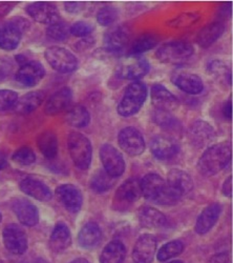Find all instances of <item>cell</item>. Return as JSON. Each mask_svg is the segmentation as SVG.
<instances>
[{"label":"cell","instance_id":"cell-8","mask_svg":"<svg viewBox=\"0 0 233 263\" xmlns=\"http://www.w3.org/2000/svg\"><path fill=\"white\" fill-rule=\"evenodd\" d=\"M131 36V29L125 25L111 28L104 35L105 47L103 52L109 56H118L122 54L124 49L129 46Z\"/></svg>","mask_w":233,"mask_h":263},{"label":"cell","instance_id":"cell-34","mask_svg":"<svg viewBox=\"0 0 233 263\" xmlns=\"http://www.w3.org/2000/svg\"><path fill=\"white\" fill-rule=\"evenodd\" d=\"M126 255L125 246L119 240H114L104 248L100 263H123Z\"/></svg>","mask_w":233,"mask_h":263},{"label":"cell","instance_id":"cell-32","mask_svg":"<svg viewBox=\"0 0 233 263\" xmlns=\"http://www.w3.org/2000/svg\"><path fill=\"white\" fill-rule=\"evenodd\" d=\"M37 146L48 159H54L58 155V139L52 130H45L38 135Z\"/></svg>","mask_w":233,"mask_h":263},{"label":"cell","instance_id":"cell-47","mask_svg":"<svg viewBox=\"0 0 233 263\" xmlns=\"http://www.w3.org/2000/svg\"><path fill=\"white\" fill-rule=\"evenodd\" d=\"M86 8V3H77V2H70L65 4V10L70 14H79Z\"/></svg>","mask_w":233,"mask_h":263},{"label":"cell","instance_id":"cell-40","mask_svg":"<svg viewBox=\"0 0 233 263\" xmlns=\"http://www.w3.org/2000/svg\"><path fill=\"white\" fill-rule=\"evenodd\" d=\"M184 251V243L181 240H173L164 245L158 252V260L165 262L176 256H179Z\"/></svg>","mask_w":233,"mask_h":263},{"label":"cell","instance_id":"cell-58","mask_svg":"<svg viewBox=\"0 0 233 263\" xmlns=\"http://www.w3.org/2000/svg\"><path fill=\"white\" fill-rule=\"evenodd\" d=\"M23 263H32V262H23Z\"/></svg>","mask_w":233,"mask_h":263},{"label":"cell","instance_id":"cell-13","mask_svg":"<svg viewBox=\"0 0 233 263\" xmlns=\"http://www.w3.org/2000/svg\"><path fill=\"white\" fill-rule=\"evenodd\" d=\"M4 243L14 255H23L28 250V237L25 231L15 223L8 224L3 233Z\"/></svg>","mask_w":233,"mask_h":263},{"label":"cell","instance_id":"cell-2","mask_svg":"<svg viewBox=\"0 0 233 263\" xmlns=\"http://www.w3.org/2000/svg\"><path fill=\"white\" fill-rule=\"evenodd\" d=\"M141 194L144 198L163 206H168L172 203L173 194L169 191L166 181L158 174H147L140 181Z\"/></svg>","mask_w":233,"mask_h":263},{"label":"cell","instance_id":"cell-46","mask_svg":"<svg viewBox=\"0 0 233 263\" xmlns=\"http://www.w3.org/2000/svg\"><path fill=\"white\" fill-rule=\"evenodd\" d=\"M96 43V39L91 35L88 37L82 38L80 41H78L75 45V50L77 52H84L88 51L90 49H92L94 47V45Z\"/></svg>","mask_w":233,"mask_h":263},{"label":"cell","instance_id":"cell-26","mask_svg":"<svg viewBox=\"0 0 233 263\" xmlns=\"http://www.w3.org/2000/svg\"><path fill=\"white\" fill-rule=\"evenodd\" d=\"M166 183L182 197L192 192L194 189V180L192 176L187 172L179 168H174L169 172Z\"/></svg>","mask_w":233,"mask_h":263},{"label":"cell","instance_id":"cell-57","mask_svg":"<svg viewBox=\"0 0 233 263\" xmlns=\"http://www.w3.org/2000/svg\"><path fill=\"white\" fill-rule=\"evenodd\" d=\"M2 220H3V216H2V214H0V222H2Z\"/></svg>","mask_w":233,"mask_h":263},{"label":"cell","instance_id":"cell-45","mask_svg":"<svg viewBox=\"0 0 233 263\" xmlns=\"http://www.w3.org/2000/svg\"><path fill=\"white\" fill-rule=\"evenodd\" d=\"M18 98V93L15 91L0 90V112L12 109L15 106Z\"/></svg>","mask_w":233,"mask_h":263},{"label":"cell","instance_id":"cell-33","mask_svg":"<svg viewBox=\"0 0 233 263\" xmlns=\"http://www.w3.org/2000/svg\"><path fill=\"white\" fill-rule=\"evenodd\" d=\"M160 42V37L156 34H143L141 36H139L134 42L133 45L131 46L129 52L130 57H138L148 51L153 50L156 46L159 45Z\"/></svg>","mask_w":233,"mask_h":263},{"label":"cell","instance_id":"cell-15","mask_svg":"<svg viewBox=\"0 0 233 263\" xmlns=\"http://www.w3.org/2000/svg\"><path fill=\"white\" fill-rule=\"evenodd\" d=\"M56 197L59 202L71 214H77L82 208L83 196L74 184H61L56 189Z\"/></svg>","mask_w":233,"mask_h":263},{"label":"cell","instance_id":"cell-31","mask_svg":"<svg viewBox=\"0 0 233 263\" xmlns=\"http://www.w3.org/2000/svg\"><path fill=\"white\" fill-rule=\"evenodd\" d=\"M189 133L195 142L205 144L213 141L217 137L215 127L205 120H196L189 127Z\"/></svg>","mask_w":233,"mask_h":263},{"label":"cell","instance_id":"cell-52","mask_svg":"<svg viewBox=\"0 0 233 263\" xmlns=\"http://www.w3.org/2000/svg\"><path fill=\"white\" fill-rule=\"evenodd\" d=\"M15 59H16V61H17L19 64H21V65H24V64H26L27 62L30 61L29 58H28L25 54H19V55H17V56L15 57Z\"/></svg>","mask_w":233,"mask_h":263},{"label":"cell","instance_id":"cell-29","mask_svg":"<svg viewBox=\"0 0 233 263\" xmlns=\"http://www.w3.org/2000/svg\"><path fill=\"white\" fill-rule=\"evenodd\" d=\"M45 99V93L42 91H32L18 98L15 106L13 107L17 114H31L41 105Z\"/></svg>","mask_w":233,"mask_h":263},{"label":"cell","instance_id":"cell-16","mask_svg":"<svg viewBox=\"0 0 233 263\" xmlns=\"http://www.w3.org/2000/svg\"><path fill=\"white\" fill-rule=\"evenodd\" d=\"M46 76V69L41 62L30 60L26 64L21 65L16 73V81L21 85L32 87L37 85Z\"/></svg>","mask_w":233,"mask_h":263},{"label":"cell","instance_id":"cell-11","mask_svg":"<svg viewBox=\"0 0 233 263\" xmlns=\"http://www.w3.org/2000/svg\"><path fill=\"white\" fill-rule=\"evenodd\" d=\"M26 11L32 19L39 24L51 26L61 21L58 8L53 3H33L26 8Z\"/></svg>","mask_w":233,"mask_h":263},{"label":"cell","instance_id":"cell-39","mask_svg":"<svg viewBox=\"0 0 233 263\" xmlns=\"http://www.w3.org/2000/svg\"><path fill=\"white\" fill-rule=\"evenodd\" d=\"M116 179L117 178L112 177L111 175L108 174L104 170H99L92 177L91 189L98 194L105 193L110 191L112 187H114V185L116 184Z\"/></svg>","mask_w":233,"mask_h":263},{"label":"cell","instance_id":"cell-5","mask_svg":"<svg viewBox=\"0 0 233 263\" xmlns=\"http://www.w3.org/2000/svg\"><path fill=\"white\" fill-rule=\"evenodd\" d=\"M68 149L75 165L82 171L91 166L93 146L90 139L79 132H72L68 136Z\"/></svg>","mask_w":233,"mask_h":263},{"label":"cell","instance_id":"cell-35","mask_svg":"<svg viewBox=\"0 0 233 263\" xmlns=\"http://www.w3.org/2000/svg\"><path fill=\"white\" fill-rule=\"evenodd\" d=\"M67 122L76 128L87 127L91 122V114L89 109L81 104H76L72 106L66 116Z\"/></svg>","mask_w":233,"mask_h":263},{"label":"cell","instance_id":"cell-28","mask_svg":"<svg viewBox=\"0 0 233 263\" xmlns=\"http://www.w3.org/2000/svg\"><path fill=\"white\" fill-rule=\"evenodd\" d=\"M72 243V235L69 227L65 222H57L51 235V249L56 253L65 252Z\"/></svg>","mask_w":233,"mask_h":263},{"label":"cell","instance_id":"cell-41","mask_svg":"<svg viewBox=\"0 0 233 263\" xmlns=\"http://www.w3.org/2000/svg\"><path fill=\"white\" fill-rule=\"evenodd\" d=\"M70 35V27L66 23H63L62 20L49 26L47 29V36L52 41L62 42L67 40Z\"/></svg>","mask_w":233,"mask_h":263},{"label":"cell","instance_id":"cell-54","mask_svg":"<svg viewBox=\"0 0 233 263\" xmlns=\"http://www.w3.org/2000/svg\"><path fill=\"white\" fill-rule=\"evenodd\" d=\"M8 160L6 158V156L3 154V153H0V170H3L7 166Z\"/></svg>","mask_w":233,"mask_h":263},{"label":"cell","instance_id":"cell-6","mask_svg":"<svg viewBox=\"0 0 233 263\" xmlns=\"http://www.w3.org/2000/svg\"><path fill=\"white\" fill-rule=\"evenodd\" d=\"M194 54L195 49L189 42L174 40L163 43L156 52V58L162 63L180 64L189 60Z\"/></svg>","mask_w":233,"mask_h":263},{"label":"cell","instance_id":"cell-3","mask_svg":"<svg viewBox=\"0 0 233 263\" xmlns=\"http://www.w3.org/2000/svg\"><path fill=\"white\" fill-rule=\"evenodd\" d=\"M147 98V87L142 81L131 83L118 104L117 112L122 117H132L140 112Z\"/></svg>","mask_w":233,"mask_h":263},{"label":"cell","instance_id":"cell-20","mask_svg":"<svg viewBox=\"0 0 233 263\" xmlns=\"http://www.w3.org/2000/svg\"><path fill=\"white\" fill-rule=\"evenodd\" d=\"M13 212L21 224L26 227H35L39 222L38 209L26 198H17L12 203Z\"/></svg>","mask_w":233,"mask_h":263},{"label":"cell","instance_id":"cell-38","mask_svg":"<svg viewBox=\"0 0 233 263\" xmlns=\"http://www.w3.org/2000/svg\"><path fill=\"white\" fill-rule=\"evenodd\" d=\"M201 19V14L198 12H184L173 19L166 21V26L174 30H182L195 26Z\"/></svg>","mask_w":233,"mask_h":263},{"label":"cell","instance_id":"cell-53","mask_svg":"<svg viewBox=\"0 0 233 263\" xmlns=\"http://www.w3.org/2000/svg\"><path fill=\"white\" fill-rule=\"evenodd\" d=\"M12 8L13 7L11 5H3L2 7H0V17H4L5 15H7L11 11Z\"/></svg>","mask_w":233,"mask_h":263},{"label":"cell","instance_id":"cell-44","mask_svg":"<svg viewBox=\"0 0 233 263\" xmlns=\"http://www.w3.org/2000/svg\"><path fill=\"white\" fill-rule=\"evenodd\" d=\"M95 31L94 25H92L89 21L86 20H80L75 23L72 27H70V33L79 38H84L91 36L92 33Z\"/></svg>","mask_w":233,"mask_h":263},{"label":"cell","instance_id":"cell-27","mask_svg":"<svg viewBox=\"0 0 233 263\" xmlns=\"http://www.w3.org/2000/svg\"><path fill=\"white\" fill-rule=\"evenodd\" d=\"M102 238V231L98 223L90 221L84 224L79 232L78 242L82 249L91 250L99 245Z\"/></svg>","mask_w":233,"mask_h":263},{"label":"cell","instance_id":"cell-19","mask_svg":"<svg viewBox=\"0 0 233 263\" xmlns=\"http://www.w3.org/2000/svg\"><path fill=\"white\" fill-rule=\"evenodd\" d=\"M157 251V239L152 234L139 237L133 251L135 263H152Z\"/></svg>","mask_w":233,"mask_h":263},{"label":"cell","instance_id":"cell-7","mask_svg":"<svg viewBox=\"0 0 233 263\" xmlns=\"http://www.w3.org/2000/svg\"><path fill=\"white\" fill-rule=\"evenodd\" d=\"M45 57L51 67L61 74L73 73L78 68L77 57L65 48L51 47L46 50Z\"/></svg>","mask_w":233,"mask_h":263},{"label":"cell","instance_id":"cell-36","mask_svg":"<svg viewBox=\"0 0 233 263\" xmlns=\"http://www.w3.org/2000/svg\"><path fill=\"white\" fill-rule=\"evenodd\" d=\"M206 70L210 76H213L221 84H225L227 86L231 85V82H232L231 71L224 61L219 59L211 60L208 62Z\"/></svg>","mask_w":233,"mask_h":263},{"label":"cell","instance_id":"cell-56","mask_svg":"<svg viewBox=\"0 0 233 263\" xmlns=\"http://www.w3.org/2000/svg\"><path fill=\"white\" fill-rule=\"evenodd\" d=\"M169 263H183V262L179 261V260H176V261H172V262H169Z\"/></svg>","mask_w":233,"mask_h":263},{"label":"cell","instance_id":"cell-30","mask_svg":"<svg viewBox=\"0 0 233 263\" xmlns=\"http://www.w3.org/2000/svg\"><path fill=\"white\" fill-rule=\"evenodd\" d=\"M139 222L145 229H161L166 224L167 219L159 210L152 206H144L139 212Z\"/></svg>","mask_w":233,"mask_h":263},{"label":"cell","instance_id":"cell-25","mask_svg":"<svg viewBox=\"0 0 233 263\" xmlns=\"http://www.w3.org/2000/svg\"><path fill=\"white\" fill-rule=\"evenodd\" d=\"M225 25L222 21H215L206 25L197 35V43L202 49H208L216 43L225 33Z\"/></svg>","mask_w":233,"mask_h":263},{"label":"cell","instance_id":"cell-1","mask_svg":"<svg viewBox=\"0 0 233 263\" xmlns=\"http://www.w3.org/2000/svg\"><path fill=\"white\" fill-rule=\"evenodd\" d=\"M232 151L230 143H217L203 153L198 161V171L203 176H215L230 163Z\"/></svg>","mask_w":233,"mask_h":263},{"label":"cell","instance_id":"cell-9","mask_svg":"<svg viewBox=\"0 0 233 263\" xmlns=\"http://www.w3.org/2000/svg\"><path fill=\"white\" fill-rule=\"evenodd\" d=\"M99 155L105 172L114 178L122 176L125 172V160L119 149L110 143H104L100 147Z\"/></svg>","mask_w":233,"mask_h":263},{"label":"cell","instance_id":"cell-37","mask_svg":"<svg viewBox=\"0 0 233 263\" xmlns=\"http://www.w3.org/2000/svg\"><path fill=\"white\" fill-rule=\"evenodd\" d=\"M153 121L163 129L179 132L182 129V124L177 117H175L172 112L161 111V109H155L153 114Z\"/></svg>","mask_w":233,"mask_h":263},{"label":"cell","instance_id":"cell-12","mask_svg":"<svg viewBox=\"0 0 233 263\" xmlns=\"http://www.w3.org/2000/svg\"><path fill=\"white\" fill-rule=\"evenodd\" d=\"M172 82L182 92L189 95H199L204 91L203 79L195 73L177 70L172 74Z\"/></svg>","mask_w":233,"mask_h":263},{"label":"cell","instance_id":"cell-14","mask_svg":"<svg viewBox=\"0 0 233 263\" xmlns=\"http://www.w3.org/2000/svg\"><path fill=\"white\" fill-rule=\"evenodd\" d=\"M141 187L140 181L137 179L131 178L124 181L115 194L114 205L117 210H123L131 206L135 203L141 196Z\"/></svg>","mask_w":233,"mask_h":263},{"label":"cell","instance_id":"cell-55","mask_svg":"<svg viewBox=\"0 0 233 263\" xmlns=\"http://www.w3.org/2000/svg\"><path fill=\"white\" fill-rule=\"evenodd\" d=\"M70 263H90V261L87 260V259H84V258H77V259L71 261Z\"/></svg>","mask_w":233,"mask_h":263},{"label":"cell","instance_id":"cell-50","mask_svg":"<svg viewBox=\"0 0 233 263\" xmlns=\"http://www.w3.org/2000/svg\"><path fill=\"white\" fill-rule=\"evenodd\" d=\"M222 114H223V116L226 120H228V121L232 120V101H231V98L223 104Z\"/></svg>","mask_w":233,"mask_h":263},{"label":"cell","instance_id":"cell-10","mask_svg":"<svg viewBox=\"0 0 233 263\" xmlns=\"http://www.w3.org/2000/svg\"><path fill=\"white\" fill-rule=\"evenodd\" d=\"M119 146L130 156H139L145 151V140L141 132L134 127L127 126L120 130L118 135Z\"/></svg>","mask_w":233,"mask_h":263},{"label":"cell","instance_id":"cell-51","mask_svg":"<svg viewBox=\"0 0 233 263\" xmlns=\"http://www.w3.org/2000/svg\"><path fill=\"white\" fill-rule=\"evenodd\" d=\"M222 192L227 198H231L232 197V176H229L223 183Z\"/></svg>","mask_w":233,"mask_h":263},{"label":"cell","instance_id":"cell-24","mask_svg":"<svg viewBox=\"0 0 233 263\" xmlns=\"http://www.w3.org/2000/svg\"><path fill=\"white\" fill-rule=\"evenodd\" d=\"M20 190L23 191L26 195L33 197L34 199L41 201V202H47L52 200L53 198V193L51 189L45 183L38 179L27 177L20 181Z\"/></svg>","mask_w":233,"mask_h":263},{"label":"cell","instance_id":"cell-43","mask_svg":"<svg viewBox=\"0 0 233 263\" xmlns=\"http://www.w3.org/2000/svg\"><path fill=\"white\" fill-rule=\"evenodd\" d=\"M12 159L14 162L20 165L28 166L36 161V155L35 152L30 146H21L15 151Z\"/></svg>","mask_w":233,"mask_h":263},{"label":"cell","instance_id":"cell-21","mask_svg":"<svg viewBox=\"0 0 233 263\" xmlns=\"http://www.w3.org/2000/svg\"><path fill=\"white\" fill-rule=\"evenodd\" d=\"M73 101V91L71 87L65 86L54 93L46 102L45 113L49 116H56L65 112Z\"/></svg>","mask_w":233,"mask_h":263},{"label":"cell","instance_id":"cell-42","mask_svg":"<svg viewBox=\"0 0 233 263\" xmlns=\"http://www.w3.org/2000/svg\"><path fill=\"white\" fill-rule=\"evenodd\" d=\"M120 12L114 6H105L97 13V21L102 27H110L119 18Z\"/></svg>","mask_w":233,"mask_h":263},{"label":"cell","instance_id":"cell-17","mask_svg":"<svg viewBox=\"0 0 233 263\" xmlns=\"http://www.w3.org/2000/svg\"><path fill=\"white\" fill-rule=\"evenodd\" d=\"M151 70V64L145 58L139 57H131L129 62L122 63L118 71L117 75L120 79L123 80H135L138 81L139 79L146 76Z\"/></svg>","mask_w":233,"mask_h":263},{"label":"cell","instance_id":"cell-49","mask_svg":"<svg viewBox=\"0 0 233 263\" xmlns=\"http://www.w3.org/2000/svg\"><path fill=\"white\" fill-rule=\"evenodd\" d=\"M231 12H232V5L231 3H225L224 5H222L220 7V10L218 12V16L221 19H227L231 16Z\"/></svg>","mask_w":233,"mask_h":263},{"label":"cell","instance_id":"cell-48","mask_svg":"<svg viewBox=\"0 0 233 263\" xmlns=\"http://www.w3.org/2000/svg\"><path fill=\"white\" fill-rule=\"evenodd\" d=\"M12 64L8 60H0V81L4 80L10 74Z\"/></svg>","mask_w":233,"mask_h":263},{"label":"cell","instance_id":"cell-22","mask_svg":"<svg viewBox=\"0 0 233 263\" xmlns=\"http://www.w3.org/2000/svg\"><path fill=\"white\" fill-rule=\"evenodd\" d=\"M222 205L220 203H211L206 206L199 215L195 226V231L199 235H205L213 230L222 214Z\"/></svg>","mask_w":233,"mask_h":263},{"label":"cell","instance_id":"cell-18","mask_svg":"<svg viewBox=\"0 0 233 263\" xmlns=\"http://www.w3.org/2000/svg\"><path fill=\"white\" fill-rule=\"evenodd\" d=\"M151 151L153 155L162 161H168L175 158L180 152L179 143L171 137L157 135L151 140Z\"/></svg>","mask_w":233,"mask_h":263},{"label":"cell","instance_id":"cell-23","mask_svg":"<svg viewBox=\"0 0 233 263\" xmlns=\"http://www.w3.org/2000/svg\"><path fill=\"white\" fill-rule=\"evenodd\" d=\"M152 102L156 109L172 112L179 105L177 97L166 86L156 83L152 87Z\"/></svg>","mask_w":233,"mask_h":263},{"label":"cell","instance_id":"cell-4","mask_svg":"<svg viewBox=\"0 0 233 263\" xmlns=\"http://www.w3.org/2000/svg\"><path fill=\"white\" fill-rule=\"evenodd\" d=\"M30 28V21L20 16L0 24V49L9 52L17 49L24 33Z\"/></svg>","mask_w":233,"mask_h":263}]
</instances>
